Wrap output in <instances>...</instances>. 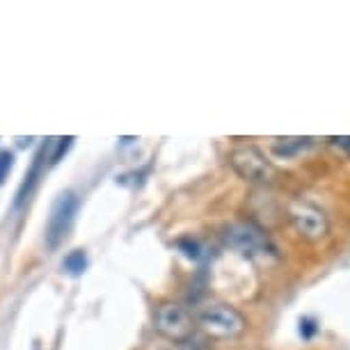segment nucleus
<instances>
[{
  "instance_id": "nucleus-2",
  "label": "nucleus",
  "mask_w": 350,
  "mask_h": 350,
  "mask_svg": "<svg viewBox=\"0 0 350 350\" xmlns=\"http://www.w3.org/2000/svg\"><path fill=\"white\" fill-rule=\"evenodd\" d=\"M78 206H81V200L76 197V193H62L53 202L49 224H46V245H49V250H57L67 241L69 231L74 227Z\"/></svg>"
},
{
  "instance_id": "nucleus-7",
  "label": "nucleus",
  "mask_w": 350,
  "mask_h": 350,
  "mask_svg": "<svg viewBox=\"0 0 350 350\" xmlns=\"http://www.w3.org/2000/svg\"><path fill=\"white\" fill-rule=\"evenodd\" d=\"M44 158H46V144L42 149L37 151V156H35V163H32V167L30 172L25 174V179L21 183V188H18V197H16V206H21L23 202H28L30 200V195H32V190H35L37 186V181H39V176H42V167H44Z\"/></svg>"
},
{
  "instance_id": "nucleus-12",
  "label": "nucleus",
  "mask_w": 350,
  "mask_h": 350,
  "mask_svg": "<svg viewBox=\"0 0 350 350\" xmlns=\"http://www.w3.org/2000/svg\"><path fill=\"white\" fill-rule=\"evenodd\" d=\"M71 144H74V137H60V140H57V151H55V154H53L51 163H57V161H60L62 154L71 147Z\"/></svg>"
},
{
  "instance_id": "nucleus-9",
  "label": "nucleus",
  "mask_w": 350,
  "mask_h": 350,
  "mask_svg": "<svg viewBox=\"0 0 350 350\" xmlns=\"http://www.w3.org/2000/svg\"><path fill=\"white\" fill-rule=\"evenodd\" d=\"M62 268L74 277L83 275L85 270H88V256H85L83 250H74V252H69L67 256H64Z\"/></svg>"
},
{
  "instance_id": "nucleus-4",
  "label": "nucleus",
  "mask_w": 350,
  "mask_h": 350,
  "mask_svg": "<svg viewBox=\"0 0 350 350\" xmlns=\"http://www.w3.org/2000/svg\"><path fill=\"white\" fill-rule=\"evenodd\" d=\"M156 329L165 339L186 343L195 334V321L190 312L179 302H165L156 312Z\"/></svg>"
},
{
  "instance_id": "nucleus-10",
  "label": "nucleus",
  "mask_w": 350,
  "mask_h": 350,
  "mask_svg": "<svg viewBox=\"0 0 350 350\" xmlns=\"http://www.w3.org/2000/svg\"><path fill=\"white\" fill-rule=\"evenodd\" d=\"M176 247L181 250L183 256H188V259H195V261H200L204 259V245L200 241H195V239H181V241H176Z\"/></svg>"
},
{
  "instance_id": "nucleus-3",
  "label": "nucleus",
  "mask_w": 350,
  "mask_h": 350,
  "mask_svg": "<svg viewBox=\"0 0 350 350\" xmlns=\"http://www.w3.org/2000/svg\"><path fill=\"white\" fill-rule=\"evenodd\" d=\"M229 165L234 167L236 174L247 183H266L275 181V167L266 156L256 147H236L229 156Z\"/></svg>"
},
{
  "instance_id": "nucleus-6",
  "label": "nucleus",
  "mask_w": 350,
  "mask_h": 350,
  "mask_svg": "<svg viewBox=\"0 0 350 350\" xmlns=\"http://www.w3.org/2000/svg\"><path fill=\"white\" fill-rule=\"evenodd\" d=\"M288 217L295 224V229L300 231L305 239L319 241L327 234V217L321 208H316L309 202H291L288 204Z\"/></svg>"
},
{
  "instance_id": "nucleus-1",
  "label": "nucleus",
  "mask_w": 350,
  "mask_h": 350,
  "mask_svg": "<svg viewBox=\"0 0 350 350\" xmlns=\"http://www.w3.org/2000/svg\"><path fill=\"white\" fill-rule=\"evenodd\" d=\"M197 323L206 334L217 336V339H234L245 332V319L236 312L234 307L229 305H208L204 307L200 316H197Z\"/></svg>"
},
{
  "instance_id": "nucleus-13",
  "label": "nucleus",
  "mask_w": 350,
  "mask_h": 350,
  "mask_svg": "<svg viewBox=\"0 0 350 350\" xmlns=\"http://www.w3.org/2000/svg\"><path fill=\"white\" fill-rule=\"evenodd\" d=\"M329 142H332V147L346 151L350 154V135H341V137H329Z\"/></svg>"
},
{
  "instance_id": "nucleus-11",
  "label": "nucleus",
  "mask_w": 350,
  "mask_h": 350,
  "mask_svg": "<svg viewBox=\"0 0 350 350\" xmlns=\"http://www.w3.org/2000/svg\"><path fill=\"white\" fill-rule=\"evenodd\" d=\"M12 163H14V156H12L10 151H0V183L5 181L8 172L12 170Z\"/></svg>"
},
{
  "instance_id": "nucleus-8",
  "label": "nucleus",
  "mask_w": 350,
  "mask_h": 350,
  "mask_svg": "<svg viewBox=\"0 0 350 350\" xmlns=\"http://www.w3.org/2000/svg\"><path fill=\"white\" fill-rule=\"evenodd\" d=\"M312 144V137H277V140H273V154L277 158H295Z\"/></svg>"
},
{
  "instance_id": "nucleus-5",
  "label": "nucleus",
  "mask_w": 350,
  "mask_h": 350,
  "mask_svg": "<svg viewBox=\"0 0 350 350\" xmlns=\"http://www.w3.org/2000/svg\"><path fill=\"white\" fill-rule=\"evenodd\" d=\"M227 243L234 250H239L241 254H247V256H268L275 252L273 243L263 229H259L256 224L252 222H239V224H231L227 229Z\"/></svg>"
}]
</instances>
